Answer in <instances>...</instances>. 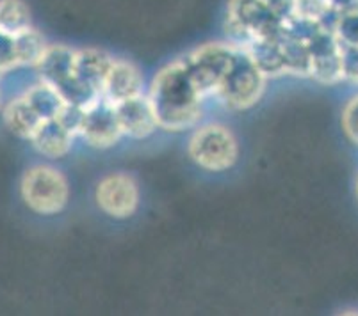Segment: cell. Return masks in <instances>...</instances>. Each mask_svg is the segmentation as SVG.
I'll use <instances>...</instances> for the list:
<instances>
[{"label":"cell","mask_w":358,"mask_h":316,"mask_svg":"<svg viewBox=\"0 0 358 316\" xmlns=\"http://www.w3.org/2000/svg\"><path fill=\"white\" fill-rule=\"evenodd\" d=\"M148 98L159 128L168 132L194 128L203 116L205 98L198 91L182 57L155 75Z\"/></svg>","instance_id":"6da1fadb"},{"label":"cell","mask_w":358,"mask_h":316,"mask_svg":"<svg viewBox=\"0 0 358 316\" xmlns=\"http://www.w3.org/2000/svg\"><path fill=\"white\" fill-rule=\"evenodd\" d=\"M294 18V0H229L224 31L229 41L246 47L282 34Z\"/></svg>","instance_id":"7a4b0ae2"},{"label":"cell","mask_w":358,"mask_h":316,"mask_svg":"<svg viewBox=\"0 0 358 316\" xmlns=\"http://www.w3.org/2000/svg\"><path fill=\"white\" fill-rule=\"evenodd\" d=\"M20 195L29 210L50 217L66 208L70 200V185L59 169L38 164L27 169L22 176Z\"/></svg>","instance_id":"3957f363"},{"label":"cell","mask_w":358,"mask_h":316,"mask_svg":"<svg viewBox=\"0 0 358 316\" xmlns=\"http://www.w3.org/2000/svg\"><path fill=\"white\" fill-rule=\"evenodd\" d=\"M187 153L198 167L209 172H223L237 164L239 142L232 130L210 123L194 130L187 144Z\"/></svg>","instance_id":"277c9868"},{"label":"cell","mask_w":358,"mask_h":316,"mask_svg":"<svg viewBox=\"0 0 358 316\" xmlns=\"http://www.w3.org/2000/svg\"><path fill=\"white\" fill-rule=\"evenodd\" d=\"M268 77L259 70L248 52L241 47L232 70L216 93V100L230 110H246L260 102Z\"/></svg>","instance_id":"5b68a950"},{"label":"cell","mask_w":358,"mask_h":316,"mask_svg":"<svg viewBox=\"0 0 358 316\" xmlns=\"http://www.w3.org/2000/svg\"><path fill=\"white\" fill-rule=\"evenodd\" d=\"M40 78L54 87L70 105L84 107L96 98H91L73 73V50L64 45H47L43 55L36 63Z\"/></svg>","instance_id":"8992f818"},{"label":"cell","mask_w":358,"mask_h":316,"mask_svg":"<svg viewBox=\"0 0 358 316\" xmlns=\"http://www.w3.org/2000/svg\"><path fill=\"white\" fill-rule=\"evenodd\" d=\"M77 137H83L87 146L96 149H107L118 144L123 137L116 116L115 103L99 96L80 110V121Z\"/></svg>","instance_id":"52a82bcc"},{"label":"cell","mask_w":358,"mask_h":316,"mask_svg":"<svg viewBox=\"0 0 358 316\" xmlns=\"http://www.w3.org/2000/svg\"><path fill=\"white\" fill-rule=\"evenodd\" d=\"M95 200L100 210L113 219H129L139 208V187L125 172H113L99 181Z\"/></svg>","instance_id":"ba28073f"},{"label":"cell","mask_w":358,"mask_h":316,"mask_svg":"<svg viewBox=\"0 0 358 316\" xmlns=\"http://www.w3.org/2000/svg\"><path fill=\"white\" fill-rule=\"evenodd\" d=\"M120 128L123 135L130 139H146L159 128L154 107L148 94H138L134 98L115 103Z\"/></svg>","instance_id":"9c48e42d"},{"label":"cell","mask_w":358,"mask_h":316,"mask_svg":"<svg viewBox=\"0 0 358 316\" xmlns=\"http://www.w3.org/2000/svg\"><path fill=\"white\" fill-rule=\"evenodd\" d=\"M115 57L99 48L73 50V73L91 98L102 96L107 71Z\"/></svg>","instance_id":"30bf717a"},{"label":"cell","mask_w":358,"mask_h":316,"mask_svg":"<svg viewBox=\"0 0 358 316\" xmlns=\"http://www.w3.org/2000/svg\"><path fill=\"white\" fill-rule=\"evenodd\" d=\"M143 75L132 63L125 59H116L107 71L106 82H103L102 96L110 103H120L123 100L143 94Z\"/></svg>","instance_id":"8fae6325"},{"label":"cell","mask_w":358,"mask_h":316,"mask_svg":"<svg viewBox=\"0 0 358 316\" xmlns=\"http://www.w3.org/2000/svg\"><path fill=\"white\" fill-rule=\"evenodd\" d=\"M75 133L61 121L59 117L48 119L40 125V128L32 133L29 141L34 149L47 158H63L70 153L75 141Z\"/></svg>","instance_id":"7c38bea8"},{"label":"cell","mask_w":358,"mask_h":316,"mask_svg":"<svg viewBox=\"0 0 358 316\" xmlns=\"http://www.w3.org/2000/svg\"><path fill=\"white\" fill-rule=\"evenodd\" d=\"M2 117H4V123L9 128V132L22 137V139H27V141L32 137V133L40 128L41 123L45 121L43 117L36 112V109L29 103V100L24 94L11 100L4 107Z\"/></svg>","instance_id":"4fadbf2b"},{"label":"cell","mask_w":358,"mask_h":316,"mask_svg":"<svg viewBox=\"0 0 358 316\" xmlns=\"http://www.w3.org/2000/svg\"><path fill=\"white\" fill-rule=\"evenodd\" d=\"M24 96L27 98L29 103L34 107L36 112L40 114L45 121L59 116L64 110V107L68 105L66 100H64L54 87L48 86L47 82H43V80H40L36 86H32L31 89L25 91Z\"/></svg>","instance_id":"5bb4252c"},{"label":"cell","mask_w":358,"mask_h":316,"mask_svg":"<svg viewBox=\"0 0 358 316\" xmlns=\"http://www.w3.org/2000/svg\"><path fill=\"white\" fill-rule=\"evenodd\" d=\"M31 25V11L24 0H0V31L18 34Z\"/></svg>","instance_id":"9a60e30c"},{"label":"cell","mask_w":358,"mask_h":316,"mask_svg":"<svg viewBox=\"0 0 358 316\" xmlns=\"http://www.w3.org/2000/svg\"><path fill=\"white\" fill-rule=\"evenodd\" d=\"M330 9V0H294V11L298 18L321 22Z\"/></svg>","instance_id":"2e32d148"},{"label":"cell","mask_w":358,"mask_h":316,"mask_svg":"<svg viewBox=\"0 0 358 316\" xmlns=\"http://www.w3.org/2000/svg\"><path fill=\"white\" fill-rule=\"evenodd\" d=\"M334 32L343 45H358V11L341 15Z\"/></svg>","instance_id":"e0dca14e"},{"label":"cell","mask_w":358,"mask_h":316,"mask_svg":"<svg viewBox=\"0 0 358 316\" xmlns=\"http://www.w3.org/2000/svg\"><path fill=\"white\" fill-rule=\"evenodd\" d=\"M341 66H343V80L358 84V45L341 43Z\"/></svg>","instance_id":"ac0fdd59"},{"label":"cell","mask_w":358,"mask_h":316,"mask_svg":"<svg viewBox=\"0 0 358 316\" xmlns=\"http://www.w3.org/2000/svg\"><path fill=\"white\" fill-rule=\"evenodd\" d=\"M343 126L351 141L358 144V96L348 103L343 114Z\"/></svg>","instance_id":"d6986e66"},{"label":"cell","mask_w":358,"mask_h":316,"mask_svg":"<svg viewBox=\"0 0 358 316\" xmlns=\"http://www.w3.org/2000/svg\"><path fill=\"white\" fill-rule=\"evenodd\" d=\"M330 6L338 15L358 11V0H330Z\"/></svg>","instance_id":"ffe728a7"},{"label":"cell","mask_w":358,"mask_h":316,"mask_svg":"<svg viewBox=\"0 0 358 316\" xmlns=\"http://www.w3.org/2000/svg\"><path fill=\"white\" fill-rule=\"evenodd\" d=\"M355 192H357V200H358V178H357V185H355Z\"/></svg>","instance_id":"44dd1931"},{"label":"cell","mask_w":358,"mask_h":316,"mask_svg":"<svg viewBox=\"0 0 358 316\" xmlns=\"http://www.w3.org/2000/svg\"><path fill=\"white\" fill-rule=\"evenodd\" d=\"M0 107H2V94H0Z\"/></svg>","instance_id":"7402d4cb"}]
</instances>
